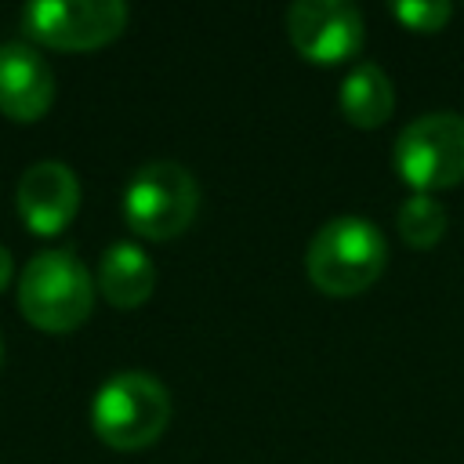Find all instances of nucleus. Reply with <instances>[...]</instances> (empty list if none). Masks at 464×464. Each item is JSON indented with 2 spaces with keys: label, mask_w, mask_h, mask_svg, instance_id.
I'll use <instances>...</instances> for the list:
<instances>
[{
  "label": "nucleus",
  "mask_w": 464,
  "mask_h": 464,
  "mask_svg": "<svg viewBox=\"0 0 464 464\" xmlns=\"http://www.w3.org/2000/svg\"><path fill=\"white\" fill-rule=\"evenodd\" d=\"M384 261H388V243L381 228L359 214H341L319 225L304 254L308 279L334 297L366 290L384 272Z\"/></svg>",
  "instance_id": "1"
},
{
  "label": "nucleus",
  "mask_w": 464,
  "mask_h": 464,
  "mask_svg": "<svg viewBox=\"0 0 464 464\" xmlns=\"http://www.w3.org/2000/svg\"><path fill=\"white\" fill-rule=\"evenodd\" d=\"M94 304V283L87 265L65 250H40L25 261L18 276V308L22 315L47 334H69L76 330Z\"/></svg>",
  "instance_id": "2"
},
{
  "label": "nucleus",
  "mask_w": 464,
  "mask_h": 464,
  "mask_svg": "<svg viewBox=\"0 0 464 464\" xmlns=\"http://www.w3.org/2000/svg\"><path fill=\"white\" fill-rule=\"evenodd\" d=\"M170 420V392L145 370L112 373L94 402L91 428L112 450H145L152 446Z\"/></svg>",
  "instance_id": "3"
},
{
  "label": "nucleus",
  "mask_w": 464,
  "mask_h": 464,
  "mask_svg": "<svg viewBox=\"0 0 464 464\" xmlns=\"http://www.w3.org/2000/svg\"><path fill=\"white\" fill-rule=\"evenodd\" d=\"M199 210V185L188 167L174 160H152L134 170L123 192V218L145 239L181 236Z\"/></svg>",
  "instance_id": "4"
},
{
  "label": "nucleus",
  "mask_w": 464,
  "mask_h": 464,
  "mask_svg": "<svg viewBox=\"0 0 464 464\" xmlns=\"http://www.w3.org/2000/svg\"><path fill=\"white\" fill-rule=\"evenodd\" d=\"M395 170L417 192L464 181V116L439 109L410 120L395 138Z\"/></svg>",
  "instance_id": "5"
},
{
  "label": "nucleus",
  "mask_w": 464,
  "mask_h": 464,
  "mask_svg": "<svg viewBox=\"0 0 464 464\" xmlns=\"http://www.w3.org/2000/svg\"><path fill=\"white\" fill-rule=\"evenodd\" d=\"M127 25L123 0H33L22 7L29 40L58 51H91L116 40Z\"/></svg>",
  "instance_id": "6"
},
{
  "label": "nucleus",
  "mask_w": 464,
  "mask_h": 464,
  "mask_svg": "<svg viewBox=\"0 0 464 464\" xmlns=\"http://www.w3.org/2000/svg\"><path fill=\"white\" fill-rule=\"evenodd\" d=\"M286 36L308 62H344L362 47V14L348 0H297L286 11Z\"/></svg>",
  "instance_id": "7"
},
{
  "label": "nucleus",
  "mask_w": 464,
  "mask_h": 464,
  "mask_svg": "<svg viewBox=\"0 0 464 464\" xmlns=\"http://www.w3.org/2000/svg\"><path fill=\"white\" fill-rule=\"evenodd\" d=\"M14 203L29 232L58 236L80 210V181L72 167L58 160H40L18 178Z\"/></svg>",
  "instance_id": "8"
},
{
  "label": "nucleus",
  "mask_w": 464,
  "mask_h": 464,
  "mask_svg": "<svg viewBox=\"0 0 464 464\" xmlns=\"http://www.w3.org/2000/svg\"><path fill=\"white\" fill-rule=\"evenodd\" d=\"M54 102V72L47 58L22 40L0 44V112L33 123Z\"/></svg>",
  "instance_id": "9"
},
{
  "label": "nucleus",
  "mask_w": 464,
  "mask_h": 464,
  "mask_svg": "<svg viewBox=\"0 0 464 464\" xmlns=\"http://www.w3.org/2000/svg\"><path fill=\"white\" fill-rule=\"evenodd\" d=\"M98 286H102V297L109 304H116V308H138L141 301H149V294L156 286L152 257L138 243H112L102 254Z\"/></svg>",
  "instance_id": "10"
},
{
  "label": "nucleus",
  "mask_w": 464,
  "mask_h": 464,
  "mask_svg": "<svg viewBox=\"0 0 464 464\" xmlns=\"http://www.w3.org/2000/svg\"><path fill=\"white\" fill-rule=\"evenodd\" d=\"M395 109V87L377 62H359L341 80V112L355 127H381Z\"/></svg>",
  "instance_id": "11"
},
{
  "label": "nucleus",
  "mask_w": 464,
  "mask_h": 464,
  "mask_svg": "<svg viewBox=\"0 0 464 464\" xmlns=\"http://www.w3.org/2000/svg\"><path fill=\"white\" fill-rule=\"evenodd\" d=\"M395 225H399V236H402L410 246L424 250V246H435V243L442 239L450 218H446V207H442L435 196L417 192V196H410V199L399 207Z\"/></svg>",
  "instance_id": "12"
},
{
  "label": "nucleus",
  "mask_w": 464,
  "mask_h": 464,
  "mask_svg": "<svg viewBox=\"0 0 464 464\" xmlns=\"http://www.w3.org/2000/svg\"><path fill=\"white\" fill-rule=\"evenodd\" d=\"M392 11H395V18L406 22L410 29H417V33H435V29H442V25L450 22L453 4H450V0H395Z\"/></svg>",
  "instance_id": "13"
},
{
  "label": "nucleus",
  "mask_w": 464,
  "mask_h": 464,
  "mask_svg": "<svg viewBox=\"0 0 464 464\" xmlns=\"http://www.w3.org/2000/svg\"><path fill=\"white\" fill-rule=\"evenodd\" d=\"M11 283V250L0 243V290H7Z\"/></svg>",
  "instance_id": "14"
}]
</instances>
